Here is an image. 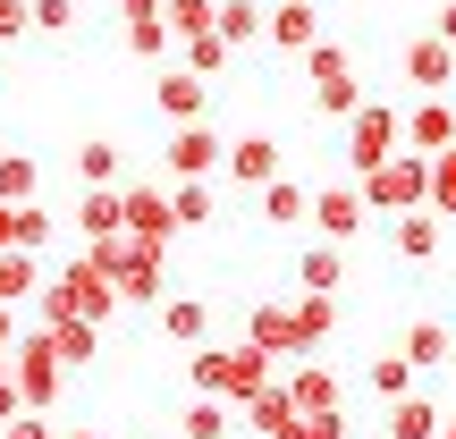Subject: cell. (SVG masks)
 Wrapping results in <instances>:
<instances>
[{"label":"cell","mask_w":456,"mask_h":439,"mask_svg":"<svg viewBox=\"0 0 456 439\" xmlns=\"http://www.w3.org/2000/svg\"><path fill=\"white\" fill-rule=\"evenodd\" d=\"M118 305H127V296H118V279L102 271L94 254H68V262H60V279H43V296H34L43 329H51V321H110Z\"/></svg>","instance_id":"6da1fadb"},{"label":"cell","mask_w":456,"mask_h":439,"mask_svg":"<svg viewBox=\"0 0 456 439\" xmlns=\"http://www.w3.org/2000/svg\"><path fill=\"white\" fill-rule=\"evenodd\" d=\"M186 380H195V397H228V406H254L262 389L279 380V355H262V346H203V355H186Z\"/></svg>","instance_id":"7a4b0ae2"},{"label":"cell","mask_w":456,"mask_h":439,"mask_svg":"<svg viewBox=\"0 0 456 439\" xmlns=\"http://www.w3.org/2000/svg\"><path fill=\"white\" fill-rule=\"evenodd\" d=\"M9 372H17V406L26 414H51L60 389H68V363H60V346H51V329H26V338L9 346Z\"/></svg>","instance_id":"3957f363"},{"label":"cell","mask_w":456,"mask_h":439,"mask_svg":"<svg viewBox=\"0 0 456 439\" xmlns=\"http://www.w3.org/2000/svg\"><path fill=\"white\" fill-rule=\"evenodd\" d=\"M363 203L380 220H406V212H431V152H397L363 178Z\"/></svg>","instance_id":"277c9868"},{"label":"cell","mask_w":456,"mask_h":439,"mask_svg":"<svg viewBox=\"0 0 456 439\" xmlns=\"http://www.w3.org/2000/svg\"><path fill=\"white\" fill-rule=\"evenodd\" d=\"M406 152V110H389V102H363L355 118H346V169L355 178H372L380 161H397Z\"/></svg>","instance_id":"5b68a950"},{"label":"cell","mask_w":456,"mask_h":439,"mask_svg":"<svg viewBox=\"0 0 456 439\" xmlns=\"http://www.w3.org/2000/svg\"><path fill=\"white\" fill-rule=\"evenodd\" d=\"M161 161H169V178H220L228 169V135L212 127V118H186V127H169Z\"/></svg>","instance_id":"8992f818"},{"label":"cell","mask_w":456,"mask_h":439,"mask_svg":"<svg viewBox=\"0 0 456 439\" xmlns=\"http://www.w3.org/2000/svg\"><path fill=\"white\" fill-rule=\"evenodd\" d=\"M152 102H161L169 127H186V118H212V77H195L186 60H169L161 77H152Z\"/></svg>","instance_id":"52a82bcc"},{"label":"cell","mask_w":456,"mask_h":439,"mask_svg":"<svg viewBox=\"0 0 456 439\" xmlns=\"http://www.w3.org/2000/svg\"><path fill=\"white\" fill-rule=\"evenodd\" d=\"M363 220H372L363 186H313V228H322V245H355Z\"/></svg>","instance_id":"ba28073f"},{"label":"cell","mask_w":456,"mask_h":439,"mask_svg":"<svg viewBox=\"0 0 456 439\" xmlns=\"http://www.w3.org/2000/svg\"><path fill=\"white\" fill-rule=\"evenodd\" d=\"M118 203H127V228H135V237L169 254V237H178V212H169V186H152V178H127V186H118Z\"/></svg>","instance_id":"9c48e42d"},{"label":"cell","mask_w":456,"mask_h":439,"mask_svg":"<svg viewBox=\"0 0 456 439\" xmlns=\"http://www.w3.org/2000/svg\"><path fill=\"white\" fill-rule=\"evenodd\" d=\"M397 68H406L414 93H448V85H456V43H440V34H406Z\"/></svg>","instance_id":"30bf717a"},{"label":"cell","mask_w":456,"mask_h":439,"mask_svg":"<svg viewBox=\"0 0 456 439\" xmlns=\"http://www.w3.org/2000/svg\"><path fill=\"white\" fill-rule=\"evenodd\" d=\"M245 346H262V355H305V338H296V305L262 296V305L245 313Z\"/></svg>","instance_id":"8fae6325"},{"label":"cell","mask_w":456,"mask_h":439,"mask_svg":"<svg viewBox=\"0 0 456 439\" xmlns=\"http://www.w3.org/2000/svg\"><path fill=\"white\" fill-rule=\"evenodd\" d=\"M448 144H456V110H448V93L406 102V152H448Z\"/></svg>","instance_id":"7c38bea8"},{"label":"cell","mask_w":456,"mask_h":439,"mask_svg":"<svg viewBox=\"0 0 456 439\" xmlns=\"http://www.w3.org/2000/svg\"><path fill=\"white\" fill-rule=\"evenodd\" d=\"M220 178L262 195V186L279 178V144H271V135H228V169H220Z\"/></svg>","instance_id":"4fadbf2b"},{"label":"cell","mask_w":456,"mask_h":439,"mask_svg":"<svg viewBox=\"0 0 456 439\" xmlns=\"http://www.w3.org/2000/svg\"><path fill=\"white\" fill-rule=\"evenodd\" d=\"M161 338L169 346H212V296H161Z\"/></svg>","instance_id":"5bb4252c"},{"label":"cell","mask_w":456,"mask_h":439,"mask_svg":"<svg viewBox=\"0 0 456 439\" xmlns=\"http://www.w3.org/2000/svg\"><path fill=\"white\" fill-rule=\"evenodd\" d=\"M313 43H322V9H313V0H279L271 9V51H296V60H305Z\"/></svg>","instance_id":"9a60e30c"},{"label":"cell","mask_w":456,"mask_h":439,"mask_svg":"<svg viewBox=\"0 0 456 439\" xmlns=\"http://www.w3.org/2000/svg\"><path fill=\"white\" fill-rule=\"evenodd\" d=\"M296 288L305 296H346V245H305L296 254Z\"/></svg>","instance_id":"2e32d148"},{"label":"cell","mask_w":456,"mask_h":439,"mask_svg":"<svg viewBox=\"0 0 456 439\" xmlns=\"http://www.w3.org/2000/svg\"><path fill=\"white\" fill-rule=\"evenodd\" d=\"M127 228V203H118V186H85L77 195V237L85 245H102V237H118Z\"/></svg>","instance_id":"e0dca14e"},{"label":"cell","mask_w":456,"mask_h":439,"mask_svg":"<svg viewBox=\"0 0 456 439\" xmlns=\"http://www.w3.org/2000/svg\"><path fill=\"white\" fill-rule=\"evenodd\" d=\"M220 43L228 51H254V43H271V9H262V0H220Z\"/></svg>","instance_id":"ac0fdd59"},{"label":"cell","mask_w":456,"mask_h":439,"mask_svg":"<svg viewBox=\"0 0 456 439\" xmlns=\"http://www.w3.org/2000/svg\"><path fill=\"white\" fill-rule=\"evenodd\" d=\"M296 414H305V406L288 397V380H271V389L245 406V431H254V439H288V431H296Z\"/></svg>","instance_id":"d6986e66"},{"label":"cell","mask_w":456,"mask_h":439,"mask_svg":"<svg viewBox=\"0 0 456 439\" xmlns=\"http://www.w3.org/2000/svg\"><path fill=\"white\" fill-rule=\"evenodd\" d=\"M440 212H406V220H389V245H397V262H414V271H423L431 254H440Z\"/></svg>","instance_id":"ffe728a7"},{"label":"cell","mask_w":456,"mask_h":439,"mask_svg":"<svg viewBox=\"0 0 456 439\" xmlns=\"http://www.w3.org/2000/svg\"><path fill=\"white\" fill-rule=\"evenodd\" d=\"M440 423H448V414L431 406L423 389H414V397H397V406L380 414V431H389V439H440Z\"/></svg>","instance_id":"44dd1931"},{"label":"cell","mask_w":456,"mask_h":439,"mask_svg":"<svg viewBox=\"0 0 456 439\" xmlns=\"http://www.w3.org/2000/svg\"><path fill=\"white\" fill-rule=\"evenodd\" d=\"M397 355H406L414 372H431V363H456V329H448V321H414L406 338H397Z\"/></svg>","instance_id":"7402d4cb"},{"label":"cell","mask_w":456,"mask_h":439,"mask_svg":"<svg viewBox=\"0 0 456 439\" xmlns=\"http://www.w3.org/2000/svg\"><path fill=\"white\" fill-rule=\"evenodd\" d=\"M288 397L305 414H338V372H330V363H296V372H288Z\"/></svg>","instance_id":"603a6c76"},{"label":"cell","mask_w":456,"mask_h":439,"mask_svg":"<svg viewBox=\"0 0 456 439\" xmlns=\"http://www.w3.org/2000/svg\"><path fill=\"white\" fill-rule=\"evenodd\" d=\"M237 423H245V414L228 406V397H195V406L178 414V439H228Z\"/></svg>","instance_id":"cb8c5ba5"},{"label":"cell","mask_w":456,"mask_h":439,"mask_svg":"<svg viewBox=\"0 0 456 439\" xmlns=\"http://www.w3.org/2000/svg\"><path fill=\"white\" fill-rule=\"evenodd\" d=\"M169 212H178V228H212V212H220L212 178H169Z\"/></svg>","instance_id":"d4e9b609"},{"label":"cell","mask_w":456,"mask_h":439,"mask_svg":"<svg viewBox=\"0 0 456 439\" xmlns=\"http://www.w3.org/2000/svg\"><path fill=\"white\" fill-rule=\"evenodd\" d=\"M262 220H271V228H296V220H313V186H296V178H271V186H262Z\"/></svg>","instance_id":"484cf974"},{"label":"cell","mask_w":456,"mask_h":439,"mask_svg":"<svg viewBox=\"0 0 456 439\" xmlns=\"http://www.w3.org/2000/svg\"><path fill=\"white\" fill-rule=\"evenodd\" d=\"M51 346H60L68 372H85V363L102 355V321H51Z\"/></svg>","instance_id":"4316f807"},{"label":"cell","mask_w":456,"mask_h":439,"mask_svg":"<svg viewBox=\"0 0 456 439\" xmlns=\"http://www.w3.org/2000/svg\"><path fill=\"white\" fill-rule=\"evenodd\" d=\"M330 329H338V296H296V338H305V355L330 346Z\"/></svg>","instance_id":"83f0119b"},{"label":"cell","mask_w":456,"mask_h":439,"mask_svg":"<svg viewBox=\"0 0 456 439\" xmlns=\"http://www.w3.org/2000/svg\"><path fill=\"white\" fill-rule=\"evenodd\" d=\"M0 203H43V169H34V152H0Z\"/></svg>","instance_id":"f1b7e54d"},{"label":"cell","mask_w":456,"mask_h":439,"mask_svg":"<svg viewBox=\"0 0 456 439\" xmlns=\"http://www.w3.org/2000/svg\"><path fill=\"white\" fill-rule=\"evenodd\" d=\"M77 178H85V186H127L118 144H102V135H94V144H77Z\"/></svg>","instance_id":"f546056e"},{"label":"cell","mask_w":456,"mask_h":439,"mask_svg":"<svg viewBox=\"0 0 456 439\" xmlns=\"http://www.w3.org/2000/svg\"><path fill=\"white\" fill-rule=\"evenodd\" d=\"M363 380H372V397H389V406H397V397H414V363L406 355H372V372H363Z\"/></svg>","instance_id":"4dcf8cb0"},{"label":"cell","mask_w":456,"mask_h":439,"mask_svg":"<svg viewBox=\"0 0 456 439\" xmlns=\"http://www.w3.org/2000/svg\"><path fill=\"white\" fill-rule=\"evenodd\" d=\"M169 43H178L169 17H135V26H127V51H135V60H169Z\"/></svg>","instance_id":"1f68e13d"},{"label":"cell","mask_w":456,"mask_h":439,"mask_svg":"<svg viewBox=\"0 0 456 439\" xmlns=\"http://www.w3.org/2000/svg\"><path fill=\"white\" fill-rule=\"evenodd\" d=\"M51 245V212L43 203H17V237H9V254H43Z\"/></svg>","instance_id":"d6a6232c"},{"label":"cell","mask_w":456,"mask_h":439,"mask_svg":"<svg viewBox=\"0 0 456 439\" xmlns=\"http://www.w3.org/2000/svg\"><path fill=\"white\" fill-rule=\"evenodd\" d=\"M305 77H313V85H346V77H355V60H346L338 43H313V51H305Z\"/></svg>","instance_id":"836d02e7"},{"label":"cell","mask_w":456,"mask_h":439,"mask_svg":"<svg viewBox=\"0 0 456 439\" xmlns=\"http://www.w3.org/2000/svg\"><path fill=\"white\" fill-rule=\"evenodd\" d=\"M431 212L456 220V144H448V152H431Z\"/></svg>","instance_id":"e575fe53"},{"label":"cell","mask_w":456,"mask_h":439,"mask_svg":"<svg viewBox=\"0 0 456 439\" xmlns=\"http://www.w3.org/2000/svg\"><path fill=\"white\" fill-rule=\"evenodd\" d=\"M212 17H220V0H169V34H212Z\"/></svg>","instance_id":"d590c367"},{"label":"cell","mask_w":456,"mask_h":439,"mask_svg":"<svg viewBox=\"0 0 456 439\" xmlns=\"http://www.w3.org/2000/svg\"><path fill=\"white\" fill-rule=\"evenodd\" d=\"M186 68H195V77H220V68H228V43H220V26H212V34H186Z\"/></svg>","instance_id":"8d00e7d4"},{"label":"cell","mask_w":456,"mask_h":439,"mask_svg":"<svg viewBox=\"0 0 456 439\" xmlns=\"http://www.w3.org/2000/svg\"><path fill=\"white\" fill-rule=\"evenodd\" d=\"M34 34H51V43L77 34V0H34Z\"/></svg>","instance_id":"74e56055"},{"label":"cell","mask_w":456,"mask_h":439,"mask_svg":"<svg viewBox=\"0 0 456 439\" xmlns=\"http://www.w3.org/2000/svg\"><path fill=\"white\" fill-rule=\"evenodd\" d=\"M288 439H346V406H338V414H296Z\"/></svg>","instance_id":"f35d334b"},{"label":"cell","mask_w":456,"mask_h":439,"mask_svg":"<svg viewBox=\"0 0 456 439\" xmlns=\"http://www.w3.org/2000/svg\"><path fill=\"white\" fill-rule=\"evenodd\" d=\"M34 34V0H0V43H26Z\"/></svg>","instance_id":"ab89813d"},{"label":"cell","mask_w":456,"mask_h":439,"mask_svg":"<svg viewBox=\"0 0 456 439\" xmlns=\"http://www.w3.org/2000/svg\"><path fill=\"white\" fill-rule=\"evenodd\" d=\"M0 439H60V431H51V414H9Z\"/></svg>","instance_id":"60d3db41"},{"label":"cell","mask_w":456,"mask_h":439,"mask_svg":"<svg viewBox=\"0 0 456 439\" xmlns=\"http://www.w3.org/2000/svg\"><path fill=\"white\" fill-rule=\"evenodd\" d=\"M9 414H26V406H17V372H9V355H0V423H9Z\"/></svg>","instance_id":"b9f144b4"},{"label":"cell","mask_w":456,"mask_h":439,"mask_svg":"<svg viewBox=\"0 0 456 439\" xmlns=\"http://www.w3.org/2000/svg\"><path fill=\"white\" fill-rule=\"evenodd\" d=\"M118 17H127V26L135 17H169V0H118Z\"/></svg>","instance_id":"7bdbcfd3"},{"label":"cell","mask_w":456,"mask_h":439,"mask_svg":"<svg viewBox=\"0 0 456 439\" xmlns=\"http://www.w3.org/2000/svg\"><path fill=\"white\" fill-rule=\"evenodd\" d=\"M431 34H440V43H456V0H440V17H431Z\"/></svg>","instance_id":"ee69618b"},{"label":"cell","mask_w":456,"mask_h":439,"mask_svg":"<svg viewBox=\"0 0 456 439\" xmlns=\"http://www.w3.org/2000/svg\"><path fill=\"white\" fill-rule=\"evenodd\" d=\"M17 346V305H0V355Z\"/></svg>","instance_id":"f6af8a7d"},{"label":"cell","mask_w":456,"mask_h":439,"mask_svg":"<svg viewBox=\"0 0 456 439\" xmlns=\"http://www.w3.org/2000/svg\"><path fill=\"white\" fill-rule=\"evenodd\" d=\"M9 237H17V203H0V254H9Z\"/></svg>","instance_id":"bcb514c9"},{"label":"cell","mask_w":456,"mask_h":439,"mask_svg":"<svg viewBox=\"0 0 456 439\" xmlns=\"http://www.w3.org/2000/svg\"><path fill=\"white\" fill-rule=\"evenodd\" d=\"M440 439H456V406H448V423H440Z\"/></svg>","instance_id":"7dc6e473"},{"label":"cell","mask_w":456,"mask_h":439,"mask_svg":"<svg viewBox=\"0 0 456 439\" xmlns=\"http://www.w3.org/2000/svg\"><path fill=\"white\" fill-rule=\"evenodd\" d=\"M60 439H94V431H77V423H68V431H60Z\"/></svg>","instance_id":"c3c4849f"}]
</instances>
